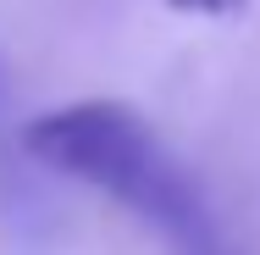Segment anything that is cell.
<instances>
[{"mask_svg":"<svg viewBox=\"0 0 260 255\" xmlns=\"http://www.w3.org/2000/svg\"><path fill=\"white\" fill-rule=\"evenodd\" d=\"M160 6H172V11H183V17H205V22H221V17L249 11V0H160Z\"/></svg>","mask_w":260,"mask_h":255,"instance_id":"obj_2","label":"cell"},{"mask_svg":"<svg viewBox=\"0 0 260 255\" xmlns=\"http://www.w3.org/2000/svg\"><path fill=\"white\" fill-rule=\"evenodd\" d=\"M22 150L61 178H78L89 189L111 194L116 205L155 222L183 250L210 244V216L188 172L172 161V150L155 139L144 111L127 100H72L34 117L22 128Z\"/></svg>","mask_w":260,"mask_h":255,"instance_id":"obj_1","label":"cell"}]
</instances>
